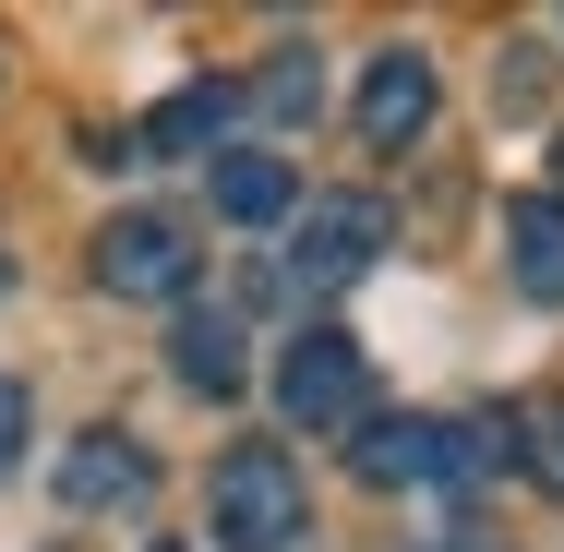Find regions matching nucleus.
<instances>
[{
    "label": "nucleus",
    "mask_w": 564,
    "mask_h": 552,
    "mask_svg": "<svg viewBox=\"0 0 564 552\" xmlns=\"http://www.w3.org/2000/svg\"><path fill=\"white\" fill-rule=\"evenodd\" d=\"M0 289H12V264H0Z\"/></svg>",
    "instance_id": "nucleus-14"
},
{
    "label": "nucleus",
    "mask_w": 564,
    "mask_h": 552,
    "mask_svg": "<svg viewBox=\"0 0 564 552\" xmlns=\"http://www.w3.org/2000/svg\"><path fill=\"white\" fill-rule=\"evenodd\" d=\"M276 409H289V433H360L372 421V372H360V348L337 325L289 336V360H276Z\"/></svg>",
    "instance_id": "nucleus-2"
},
{
    "label": "nucleus",
    "mask_w": 564,
    "mask_h": 552,
    "mask_svg": "<svg viewBox=\"0 0 564 552\" xmlns=\"http://www.w3.org/2000/svg\"><path fill=\"white\" fill-rule=\"evenodd\" d=\"M169 372H181L193 397H240V325H228V313H181V336H169Z\"/></svg>",
    "instance_id": "nucleus-9"
},
{
    "label": "nucleus",
    "mask_w": 564,
    "mask_h": 552,
    "mask_svg": "<svg viewBox=\"0 0 564 552\" xmlns=\"http://www.w3.org/2000/svg\"><path fill=\"white\" fill-rule=\"evenodd\" d=\"M205 529H217V552H289L313 529V480H301L276 444H228L217 493H205Z\"/></svg>",
    "instance_id": "nucleus-1"
},
{
    "label": "nucleus",
    "mask_w": 564,
    "mask_h": 552,
    "mask_svg": "<svg viewBox=\"0 0 564 552\" xmlns=\"http://www.w3.org/2000/svg\"><path fill=\"white\" fill-rule=\"evenodd\" d=\"M348 456H360V480H433L445 468V421H360Z\"/></svg>",
    "instance_id": "nucleus-8"
},
{
    "label": "nucleus",
    "mask_w": 564,
    "mask_h": 552,
    "mask_svg": "<svg viewBox=\"0 0 564 552\" xmlns=\"http://www.w3.org/2000/svg\"><path fill=\"white\" fill-rule=\"evenodd\" d=\"M12 456H24V397L0 385V480H12Z\"/></svg>",
    "instance_id": "nucleus-13"
},
{
    "label": "nucleus",
    "mask_w": 564,
    "mask_h": 552,
    "mask_svg": "<svg viewBox=\"0 0 564 552\" xmlns=\"http://www.w3.org/2000/svg\"><path fill=\"white\" fill-rule=\"evenodd\" d=\"M505 264H517V289H529L541 313L564 301V205H553V193H529V205L505 217Z\"/></svg>",
    "instance_id": "nucleus-7"
},
{
    "label": "nucleus",
    "mask_w": 564,
    "mask_h": 552,
    "mask_svg": "<svg viewBox=\"0 0 564 552\" xmlns=\"http://www.w3.org/2000/svg\"><path fill=\"white\" fill-rule=\"evenodd\" d=\"M289 205H301L289 156H217V217H240V228H276Z\"/></svg>",
    "instance_id": "nucleus-10"
},
{
    "label": "nucleus",
    "mask_w": 564,
    "mask_h": 552,
    "mask_svg": "<svg viewBox=\"0 0 564 552\" xmlns=\"http://www.w3.org/2000/svg\"><path fill=\"white\" fill-rule=\"evenodd\" d=\"M217 120H228V85H181V97H169V109L144 120V132H132L120 156H181V144H205Z\"/></svg>",
    "instance_id": "nucleus-11"
},
{
    "label": "nucleus",
    "mask_w": 564,
    "mask_h": 552,
    "mask_svg": "<svg viewBox=\"0 0 564 552\" xmlns=\"http://www.w3.org/2000/svg\"><path fill=\"white\" fill-rule=\"evenodd\" d=\"M372 252H384V205H372V193H325V205L301 217V240H289V277H301V289H348Z\"/></svg>",
    "instance_id": "nucleus-4"
},
{
    "label": "nucleus",
    "mask_w": 564,
    "mask_h": 552,
    "mask_svg": "<svg viewBox=\"0 0 564 552\" xmlns=\"http://www.w3.org/2000/svg\"><path fill=\"white\" fill-rule=\"evenodd\" d=\"M517 468H529L541 493H564V409H529V421H517Z\"/></svg>",
    "instance_id": "nucleus-12"
},
{
    "label": "nucleus",
    "mask_w": 564,
    "mask_h": 552,
    "mask_svg": "<svg viewBox=\"0 0 564 552\" xmlns=\"http://www.w3.org/2000/svg\"><path fill=\"white\" fill-rule=\"evenodd\" d=\"M553 205H564V193H553Z\"/></svg>",
    "instance_id": "nucleus-15"
},
{
    "label": "nucleus",
    "mask_w": 564,
    "mask_h": 552,
    "mask_svg": "<svg viewBox=\"0 0 564 552\" xmlns=\"http://www.w3.org/2000/svg\"><path fill=\"white\" fill-rule=\"evenodd\" d=\"M97 289L109 301H181L193 289V240L169 217H109L97 228Z\"/></svg>",
    "instance_id": "nucleus-3"
},
{
    "label": "nucleus",
    "mask_w": 564,
    "mask_h": 552,
    "mask_svg": "<svg viewBox=\"0 0 564 552\" xmlns=\"http://www.w3.org/2000/svg\"><path fill=\"white\" fill-rule=\"evenodd\" d=\"M360 144H421L433 132V61L421 48H372V73H360Z\"/></svg>",
    "instance_id": "nucleus-5"
},
{
    "label": "nucleus",
    "mask_w": 564,
    "mask_h": 552,
    "mask_svg": "<svg viewBox=\"0 0 564 552\" xmlns=\"http://www.w3.org/2000/svg\"><path fill=\"white\" fill-rule=\"evenodd\" d=\"M144 480H156V468H144V444H132V433H85L73 456H61V505H73V517H120V505H144Z\"/></svg>",
    "instance_id": "nucleus-6"
}]
</instances>
